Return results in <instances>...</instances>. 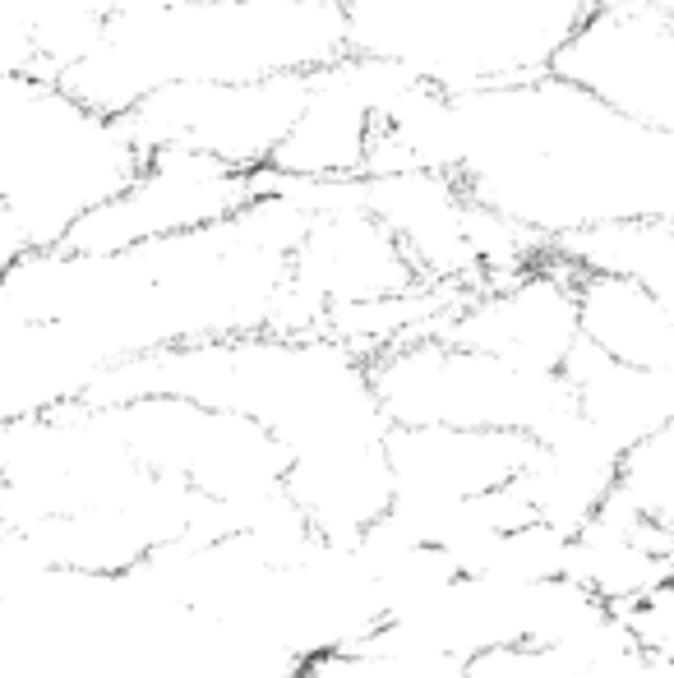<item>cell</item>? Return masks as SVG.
Returning a JSON list of instances; mask_svg holds the SVG:
<instances>
[{
	"instance_id": "cell-1",
	"label": "cell",
	"mask_w": 674,
	"mask_h": 678,
	"mask_svg": "<svg viewBox=\"0 0 674 678\" xmlns=\"http://www.w3.org/2000/svg\"><path fill=\"white\" fill-rule=\"evenodd\" d=\"M398 171L458 180L545 250L587 226L674 213V134L614 116L554 74L458 97L411 84L370 134L361 176Z\"/></svg>"
},
{
	"instance_id": "cell-2",
	"label": "cell",
	"mask_w": 674,
	"mask_h": 678,
	"mask_svg": "<svg viewBox=\"0 0 674 678\" xmlns=\"http://www.w3.org/2000/svg\"><path fill=\"white\" fill-rule=\"evenodd\" d=\"M342 51V10L328 0H176L107 14L56 88L93 116L121 120L162 88L310 74Z\"/></svg>"
},
{
	"instance_id": "cell-3",
	"label": "cell",
	"mask_w": 674,
	"mask_h": 678,
	"mask_svg": "<svg viewBox=\"0 0 674 678\" xmlns=\"http://www.w3.org/2000/svg\"><path fill=\"white\" fill-rule=\"evenodd\" d=\"M347 56L430 93H485L550 74L596 0H337Z\"/></svg>"
},
{
	"instance_id": "cell-4",
	"label": "cell",
	"mask_w": 674,
	"mask_h": 678,
	"mask_svg": "<svg viewBox=\"0 0 674 678\" xmlns=\"http://www.w3.org/2000/svg\"><path fill=\"white\" fill-rule=\"evenodd\" d=\"M134 148L116 120L84 111L56 84L0 74V245L51 250L121 190Z\"/></svg>"
},
{
	"instance_id": "cell-5",
	"label": "cell",
	"mask_w": 674,
	"mask_h": 678,
	"mask_svg": "<svg viewBox=\"0 0 674 678\" xmlns=\"http://www.w3.org/2000/svg\"><path fill=\"white\" fill-rule=\"evenodd\" d=\"M388 429H499L541 443L573 420L559 374H531L444 337H411L365 360Z\"/></svg>"
},
{
	"instance_id": "cell-6",
	"label": "cell",
	"mask_w": 674,
	"mask_h": 678,
	"mask_svg": "<svg viewBox=\"0 0 674 678\" xmlns=\"http://www.w3.org/2000/svg\"><path fill=\"white\" fill-rule=\"evenodd\" d=\"M310 74L254 79V84H199V88H162L134 102L116 130L139 153L181 148V153L222 162L245 176H264L277 143L287 139L305 107Z\"/></svg>"
},
{
	"instance_id": "cell-7",
	"label": "cell",
	"mask_w": 674,
	"mask_h": 678,
	"mask_svg": "<svg viewBox=\"0 0 674 678\" xmlns=\"http://www.w3.org/2000/svg\"><path fill=\"white\" fill-rule=\"evenodd\" d=\"M259 194H264L259 176L231 171L222 162L181 153V148H153V153H139L121 190L79 217L51 250L121 254L134 245H153V240L190 236V231L236 217Z\"/></svg>"
},
{
	"instance_id": "cell-8",
	"label": "cell",
	"mask_w": 674,
	"mask_h": 678,
	"mask_svg": "<svg viewBox=\"0 0 674 678\" xmlns=\"http://www.w3.org/2000/svg\"><path fill=\"white\" fill-rule=\"evenodd\" d=\"M550 74L614 116L674 134L670 10H651L638 0H596V10L550 60Z\"/></svg>"
},
{
	"instance_id": "cell-9",
	"label": "cell",
	"mask_w": 674,
	"mask_h": 678,
	"mask_svg": "<svg viewBox=\"0 0 674 678\" xmlns=\"http://www.w3.org/2000/svg\"><path fill=\"white\" fill-rule=\"evenodd\" d=\"M430 337H444L531 374H559L568 351L578 346L573 273L545 254L522 273L467 291Z\"/></svg>"
},
{
	"instance_id": "cell-10",
	"label": "cell",
	"mask_w": 674,
	"mask_h": 678,
	"mask_svg": "<svg viewBox=\"0 0 674 678\" xmlns=\"http://www.w3.org/2000/svg\"><path fill=\"white\" fill-rule=\"evenodd\" d=\"M411 88L407 74L388 70L379 60L342 56L310 70L305 107L287 139L277 143L264 176L277 180H356L365 167L370 134L388 107Z\"/></svg>"
},
{
	"instance_id": "cell-11",
	"label": "cell",
	"mask_w": 674,
	"mask_h": 678,
	"mask_svg": "<svg viewBox=\"0 0 674 678\" xmlns=\"http://www.w3.org/2000/svg\"><path fill=\"white\" fill-rule=\"evenodd\" d=\"M531 457V439L499 429H388L384 462L393 512H439L508 489Z\"/></svg>"
},
{
	"instance_id": "cell-12",
	"label": "cell",
	"mask_w": 674,
	"mask_h": 678,
	"mask_svg": "<svg viewBox=\"0 0 674 678\" xmlns=\"http://www.w3.org/2000/svg\"><path fill=\"white\" fill-rule=\"evenodd\" d=\"M559 379H564L568 402H573L582 425L619 452L656 434V429L674 425V374L614 365V360L596 356L578 342L568 351Z\"/></svg>"
},
{
	"instance_id": "cell-13",
	"label": "cell",
	"mask_w": 674,
	"mask_h": 678,
	"mask_svg": "<svg viewBox=\"0 0 674 678\" xmlns=\"http://www.w3.org/2000/svg\"><path fill=\"white\" fill-rule=\"evenodd\" d=\"M578 342L628 369L674 374V310L619 277H573Z\"/></svg>"
},
{
	"instance_id": "cell-14",
	"label": "cell",
	"mask_w": 674,
	"mask_h": 678,
	"mask_svg": "<svg viewBox=\"0 0 674 678\" xmlns=\"http://www.w3.org/2000/svg\"><path fill=\"white\" fill-rule=\"evenodd\" d=\"M554 263H564L573 277H619L651 296L670 300L674 286V231L670 222H605L554 240Z\"/></svg>"
},
{
	"instance_id": "cell-15",
	"label": "cell",
	"mask_w": 674,
	"mask_h": 678,
	"mask_svg": "<svg viewBox=\"0 0 674 678\" xmlns=\"http://www.w3.org/2000/svg\"><path fill=\"white\" fill-rule=\"evenodd\" d=\"M601 512L656 526V531H674V425L619 452Z\"/></svg>"
}]
</instances>
